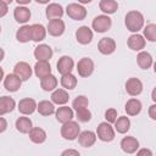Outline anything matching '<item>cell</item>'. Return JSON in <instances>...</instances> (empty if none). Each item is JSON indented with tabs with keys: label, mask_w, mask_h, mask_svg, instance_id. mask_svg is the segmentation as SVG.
Listing matches in <instances>:
<instances>
[{
	"label": "cell",
	"mask_w": 156,
	"mask_h": 156,
	"mask_svg": "<svg viewBox=\"0 0 156 156\" xmlns=\"http://www.w3.org/2000/svg\"><path fill=\"white\" fill-rule=\"evenodd\" d=\"M96 141V134L91 130H84L80 132L78 135V143L83 147H90Z\"/></svg>",
	"instance_id": "20"
},
{
	"label": "cell",
	"mask_w": 156,
	"mask_h": 156,
	"mask_svg": "<svg viewBox=\"0 0 156 156\" xmlns=\"http://www.w3.org/2000/svg\"><path fill=\"white\" fill-rule=\"evenodd\" d=\"M40 87L45 91H52L57 87V78L50 73V74H48L40 79Z\"/></svg>",
	"instance_id": "31"
},
{
	"label": "cell",
	"mask_w": 156,
	"mask_h": 156,
	"mask_svg": "<svg viewBox=\"0 0 156 156\" xmlns=\"http://www.w3.org/2000/svg\"><path fill=\"white\" fill-rule=\"evenodd\" d=\"M33 69H34L35 76L40 79L51 73V66H50L49 61H37Z\"/></svg>",
	"instance_id": "24"
},
{
	"label": "cell",
	"mask_w": 156,
	"mask_h": 156,
	"mask_svg": "<svg viewBox=\"0 0 156 156\" xmlns=\"http://www.w3.org/2000/svg\"><path fill=\"white\" fill-rule=\"evenodd\" d=\"M141 107H143V105H141L140 100H138L135 98H132V99H129L126 102L124 110H126V112H127L128 116H136V115L140 113Z\"/></svg>",
	"instance_id": "26"
},
{
	"label": "cell",
	"mask_w": 156,
	"mask_h": 156,
	"mask_svg": "<svg viewBox=\"0 0 156 156\" xmlns=\"http://www.w3.org/2000/svg\"><path fill=\"white\" fill-rule=\"evenodd\" d=\"M65 29H66V26L61 18L50 20L46 26V32L52 37H61L65 33Z\"/></svg>",
	"instance_id": "8"
},
{
	"label": "cell",
	"mask_w": 156,
	"mask_h": 156,
	"mask_svg": "<svg viewBox=\"0 0 156 156\" xmlns=\"http://www.w3.org/2000/svg\"><path fill=\"white\" fill-rule=\"evenodd\" d=\"M17 108H18L20 113L29 116L37 110V102L32 98H24V99L20 100V102L17 105Z\"/></svg>",
	"instance_id": "11"
},
{
	"label": "cell",
	"mask_w": 156,
	"mask_h": 156,
	"mask_svg": "<svg viewBox=\"0 0 156 156\" xmlns=\"http://www.w3.org/2000/svg\"><path fill=\"white\" fill-rule=\"evenodd\" d=\"M130 128V121L127 116H121L117 117V119L115 121V130H117V133L119 134H126Z\"/></svg>",
	"instance_id": "33"
},
{
	"label": "cell",
	"mask_w": 156,
	"mask_h": 156,
	"mask_svg": "<svg viewBox=\"0 0 156 156\" xmlns=\"http://www.w3.org/2000/svg\"><path fill=\"white\" fill-rule=\"evenodd\" d=\"M98 50L102 55H111L116 50V41L112 38H102L98 43Z\"/></svg>",
	"instance_id": "15"
},
{
	"label": "cell",
	"mask_w": 156,
	"mask_h": 156,
	"mask_svg": "<svg viewBox=\"0 0 156 156\" xmlns=\"http://www.w3.org/2000/svg\"><path fill=\"white\" fill-rule=\"evenodd\" d=\"M89 105V100L85 95H78L73 102H72V108L73 110H79V108H84V107H88Z\"/></svg>",
	"instance_id": "37"
},
{
	"label": "cell",
	"mask_w": 156,
	"mask_h": 156,
	"mask_svg": "<svg viewBox=\"0 0 156 156\" xmlns=\"http://www.w3.org/2000/svg\"><path fill=\"white\" fill-rule=\"evenodd\" d=\"M4 77H5V74H4V69L0 67V82L4 80Z\"/></svg>",
	"instance_id": "48"
},
{
	"label": "cell",
	"mask_w": 156,
	"mask_h": 156,
	"mask_svg": "<svg viewBox=\"0 0 156 156\" xmlns=\"http://www.w3.org/2000/svg\"><path fill=\"white\" fill-rule=\"evenodd\" d=\"M57 71L60 74H66V73H71L73 71V67H74V61L71 56H67V55H63L58 58L57 61Z\"/></svg>",
	"instance_id": "14"
},
{
	"label": "cell",
	"mask_w": 156,
	"mask_h": 156,
	"mask_svg": "<svg viewBox=\"0 0 156 156\" xmlns=\"http://www.w3.org/2000/svg\"><path fill=\"white\" fill-rule=\"evenodd\" d=\"M35 1H37L38 4H43V5H44V4H49L50 0H35Z\"/></svg>",
	"instance_id": "49"
},
{
	"label": "cell",
	"mask_w": 156,
	"mask_h": 156,
	"mask_svg": "<svg viewBox=\"0 0 156 156\" xmlns=\"http://www.w3.org/2000/svg\"><path fill=\"white\" fill-rule=\"evenodd\" d=\"M16 102L10 96H1L0 98V116H4L6 113H10L15 110Z\"/></svg>",
	"instance_id": "28"
},
{
	"label": "cell",
	"mask_w": 156,
	"mask_h": 156,
	"mask_svg": "<svg viewBox=\"0 0 156 156\" xmlns=\"http://www.w3.org/2000/svg\"><path fill=\"white\" fill-rule=\"evenodd\" d=\"M55 116H56V119L60 123H65L67 121L73 119V117H74L73 108H71L68 106H65V105H61V107L55 110Z\"/></svg>",
	"instance_id": "19"
},
{
	"label": "cell",
	"mask_w": 156,
	"mask_h": 156,
	"mask_svg": "<svg viewBox=\"0 0 156 156\" xmlns=\"http://www.w3.org/2000/svg\"><path fill=\"white\" fill-rule=\"evenodd\" d=\"M93 37H94L93 30L88 26H82L76 30V39L82 45H87V44L91 43Z\"/></svg>",
	"instance_id": "9"
},
{
	"label": "cell",
	"mask_w": 156,
	"mask_h": 156,
	"mask_svg": "<svg viewBox=\"0 0 156 156\" xmlns=\"http://www.w3.org/2000/svg\"><path fill=\"white\" fill-rule=\"evenodd\" d=\"M0 33H1V26H0Z\"/></svg>",
	"instance_id": "52"
},
{
	"label": "cell",
	"mask_w": 156,
	"mask_h": 156,
	"mask_svg": "<svg viewBox=\"0 0 156 156\" xmlns=\"http://www.w3.org/2000/svg\"><path fill=\"white\" fill-rule=\"evenodd\" d=\"M93 0H78V2L79 4H82V5H84V4H90Z\"/></svg>",
	"instance_id": "47"
},
{
	"label": "cell",
	"mask_w": 156,
	"mask_h": 156,
	"mask_svg": "<svg viewBox=\"0 0 156 156\" xmlns=\"http://www.w3.org/2000/svg\"><path fill=\"white\" fill-rule=\"evenodd\" d=\"M37 111L41 116H51L52 113H55V105L52 104V101L43 100L37 104Z\"/></svg>",
	"instance_id": "30"
},
{
	"label": "cell",
	"mask_w": 156,
	"mask_h": 156,
	"mask_svg": "<svg viewBox=\"0 0 156 156\" xmlns=\"http://www.w3.org/2000/svg\"><path fill=\"white\" fill-rule=\"evenodd\" d=\"M32 13H30V10L26 6H22V5H18L15 10H13V17L15 20L18 22V23H27L30 18Z\"/></svg>",
	"instance_id": "22"
},
{
	"label": "cell",
	"mask_w": 156,
	"mask_h": 156,
	"mask_svg": "<svg viewBox=\"0 0 156 156\" xmlns=\"http://www.w3.org/2000/svg\"><path fill=\"white\" fill-rule=\"evenodd\" d=\"M124 24H126V27L129 32L138 33L144 27V16H143V13L136 11V10H132V11L127 12V15L124 17Z\"/></svg>",
	"instance_id": "1"
},
{
	"label": "cell",
	"mask_w": 156,
	"mask_h": 156,
	"mask_svg": "<svg viewBox=\"0 0 156 156\" xmlns=\"http://www.w3.org/2000/svg\"><path fill=\"white\" fill-rule=\"evenodd\" d=\"M151 99H152V101H156V96H155V89L152 90V94H151Z\"/></svg>",
	"instance_id": "50"
},
{
	"label": "cell",
	"mask_w": 156,
	"mask_h": 156,
	"mask_svg": "<svg viewBox=\"0 0 156 156\" xmlns=\"http://www.w3.org/2000/svg\"><path fill=\"white\" fill-rule=\"evenodd\" d=\"M28 134L30 141H33L34 144H43L46 140V132L40 127H32Z\"/></svg>",
	"instance_id": "27"
},
{
	"label": "cell",
	"mask_w": 156,
	"mask_h": 156,
	"mask_svg": "<svg viewBox=\"0 0 156 156\" xmlns=\"http://www.w3.org/2000/svg\"><path fill=\"white\" fill-rule=\"evenodd\" d=\"M4 57H5V51H4V49L0 48V62L4 60Z\"/></svg>",
	"instance_id": "46"
},
{
	"label": "cell",
	"mask_w": 156,
	"mask_h": 156,
	"mask_svg": "<svg viewBox=\"0 0 156 156\" xmlns=\"http://www.w3.org/2000/svg\"><path fill=\"white\" fill-rule=\"evenodd\" d=\"M96 138L104 143H110L115 139V128L108 122H101L96 128Z\"/></svg>",
	"instance_id": "3"
},
{
	"label": "cell",
	"mask_w": 156,
	"mask_h": 156,
	"mask_svg": "<svg viewBox=\"0 0 156 156\" xmlns=\"http://www.w3.org/2000/svg\"><path fill=\"white\" fill-rule=\"evenodd\" d=\"M16 129L20 132V133H22V134H28V132L32 129V127H33V123H32V121H30V118L29 117H26V115H23L22 117H18L17 119H16Z\"/></svg>",
	"instance_id": "29"
},
{
	"label": "cell",
	"mask_w": 156,
	"mask_h": 156,
	"mask_svg": "<svg viewBox=\"0 0 156 156\" xmlns=\"http://www.w3.org/2000/svg\"><path fill=\"white\" fill-rule=\"evenodd\" d=\"M149 116L151 119H154V121L156 119V105L155 104L149 107Z\"/></svg>",
	"instance_id": "42"
},
{
	"label": "cell",
	"mask_w": 156,
	"mask_h": 156,
	"mask_svg": "<svg viewBox=\"0 0 156 156\" xmlns=\"http://www.w3.org/2000/svg\"><path fill=\"white\" fill-rule=\"evenodd\" d=\"M121 149L126 154H134L139 149V141L134 136H124L121 140Z\"/></svg>",
	"instance_id": "18"
},
{
	"label": "cell",
	"mask_w": 156,
	"mask_h": 156,
	"mask_svg": "<svg viewBox=\"0 0 156 156\" xmlns=\"http://www.w3.org/2000/svg\"><path fill=\"white\" fill-rule=\"evenodd\" d=\"M138 156H143V155H147V156H152V152L149 149H141V150H136L135 151Z\"/></svg>",
	"instance_id": "43"
},
{
	"label": "cell",
	"mask_w": 156,
	"mask_h": 156,
	"mask_svg": "<svg viewBox=\"0 0 156 156\" xmlns=\"http://www.w3.org/2000/svg\"><path fill=\"white\" fill-rule=\"evenodd\" d=\"M144 38H146L145 40H149L151 43L156 41V24L150 23L144 28Z\"/></svg>",
	"instance_id": "36"
},
{
	"label": "cell",
	"mask_w": 156,
	"mask_h": 156,
	"mask_svg": "<svg viewBox=\"0 0 156 156\" xmlns=\"http://www.w3.org/2000/svg\"><path fill=\"white\" fill-rule=\"evenodd\" d=\"M21 85H22V80L15 73H9L7 76L4 77V87L7 91L15 93L21 88Z\"/></svg>",
	"instance_id": "10"
},
{
	"label": "cell",
	"mask_w": 156,
	"mask_h": 156,
	"mask_svg": "<svg viewBox=\"0 0 156 156\" xmlns=\"http://www.w3.org/2000/svg\"><path fill=\"white\" fill-rule=\"evenodd\" d=\"M16 39L20 43H28L30 40V26L23 24L16 32Z\"/></svg>",
	"instance_id": "35"
},
{
	"label": "cell",
	"mask_w": 156,
	"mask_h": 156,
	"mask_svg": "<svg viewBox=\"0 0 156 156\" xmlns=\"http://www.w3.org/2000/svg\"><path fill=\"white\" fill-rule=\"evenodd\" d=\"M7 11H9V5H6V4L2 2V1H0V17L6 16Z\"/></svg>",
	"instance_id": "40"
},
{
	"label": "cell",
	"mask_w": 156,
	"mask_h": 156,
	"mask_svg": "<svg viewBox=\"0 0 156 156\" xmlns=\"http://www.w3.org/2000/svg\"><path fill=\"white\" fill-rule=\"evenodd\" d=\"M13 73H15L17 77H20V79H21L22 82H26V80H28V79L32 77V74H33V68L30 67V65H29L28 62L20 61V62H17V63L15 65V67H13Z\"/></svg>",
	"instance_id": "6"
},
{
	"label": "cell",
	"mask_w": 156,
	"mask_h": 156,
	"mask_svg": "<svg viewBox=\"0 0 156 156\" xmlns=\"http://www.w3.org/2000/svg\"><path fill=\"white\" fill-rule=\"evenodd\" d=\"M105 119L108 123H115V121L117 119V111H116V108H107L105 111Z\"/></svg>",
	"instance_id": "39"
},
{
	"label": "cell",
	"mask_w": 156,
	"mask_h": 156,
	"mask_svg": "<svg viewBox=\"0 0 156 156\" xmlns=\"http://www.w3.org/2000/svg\"><path fill=\"white\" fill-rule=\"evenodd\" d=\"M112 26V20L108 17V15H99L96 17H94L93 22H91V27L95 32L98 33H105L107 32Z\"/></svg>",
	"instance_id": "5"
},
{
	"label": "cell",
	"mask_w": 156,
	"mask_h": 156,
	"mask_svg": "<svg viewBox=\"0 0 156 156\" xmlns=\"http://www.w3.org/2000/svg\"><path fill=\"white\" fill-rule=\"evenodd\" d=\"M46 28L40 24V23H34V24H30V40L35 41V43H39V41H43L46 37Z\"/></svg>",
	"instance_id": "17"
},
{
	"label": "cell",
	"mask_w": 156,
	"mask_h": 156,
	"mask_svg": "<svg viewBox=\"0 0 156 156\" xmlns=\"http://www.w3.org/2000/svg\"><path fill=\"white\" fill-rule=\"evenodd\" d=\"M76 117L79 122H89L91 119V112L88 110V107H84V108H79V110H76Z\"/></svg>",
	"instance_id": "38"
},
{
	"label": "cell",
	"mask_w": 156,
	"mask_h": 156,
	"mask_svg": "<svg viewBox=\"0 0 156 156\" xmlns=\"http://www.w3.org/2000/svg\"><path fill=\"white\" fill-rule=\"evenodd\" d=\"M63 7L57 4V2H51L46 6L45 9V16L48 20H54V18H61L63 16Z\"/></svg>",
	"instance_id": "21"
},
{
	"label": "cell",
	"mask_w": 156,
	"mask_h": 156,
	"mask_svg": "<svg viewBox=\"0 0 156 156\" xmlns=\"http://www.w3.org/2000/svg\"><path fill=\"white\" fill-rule=\"evenodd\" d=\"M6 129H7V121L2 116H0V133H4Z\"/></svg>",
	"instance_id": "41"
},
{
	"label": "cell",
	"mask_w": 156,
	"mask_h": 156,
	"mask_svg": "<svg viewBox=\"0 0 156 156\" xmlns=\"http://www.w3.org/2000/svg\"><path fill=\"white\" fill-rule=\"evenodd\" d=\"M61 85L66 89V90H72L77 87V78L74 74L71 73H66V74H61Z\"/></svg>",
	"instance_id": "34"
},
{
	"label": "cell",
	"mask_w": 156,
	"mask_h": 156,
	"mask_svg": "<svg viewBox=\"0 0 156 156\" xmlns=\"http://www.w3.org/2000/svg\"><path fill=\"white\" fill-rule=\"evenodd\" d=\"M0 1H2V2H5L6 5H10V4H11V2L13 1V0H0Z\"/></svg>",
	"instance_id": "51"
},
{
	"label": "cell",
	"mask_w": 156,
	"mask_h": 156,
	"mask_svg": "<svg viewBox=\"0 0 156 156\" xmlns=\"http://www.w3.org/2000/svg\"><path fill=\"white\" fill-rule=\"evenodd\" d=\"M52 49L48 44H39L34 49V57L37 61H49L52 57Z\"/></svg>",
	"instance_id": "16"
},
{
	"label": "cell",
	"mask_w": 156,
	"mask_h": 156,
	"mask_svg": "<svg viewBox=\"0 0 156 156\" xmlns=\"http://www.w3.org/2000/svg\"><path fill=\"white\" fill-rule=\"evenodd\" d=\"M69 100V95L66 89H55L51 94V101L54 105H65Z\"/></svg>",
	"instance_id": "25"
},
{
	"label": "cell",
	"mask_w": 156,
	"mask_h": 156,
	"mask_svg": "<svg viewBox=\"0 0 156 156\" xmlns=\"http://www.w3.org/2000/svg\"><path fill=\"white\" fill-rule=\"evenodd\" d=\"M127 44H128V48L133 51H141L144 48H145V44H146V40L145 38L141 35V34H138V33H133L128 40H127Z\"/></svg>",
	"instance_id": "13"
},
{
	"label": "cell",
	"mask_w": 156,
	"mask_h": 156,
	"mask_svg": "<svg viewBox=\"0 0 156 156\" xmlns=\"http://www.w3.org/2000/svg\"><path fill=\"white\" fill-rule=\"evenodd\" d=\"M80 133V127L76 121H67L62 123L61 127V136L66 140H76Z\"/></svg>",
	"instance_id": "2"
},
{
	"label": "cell",
	"mask_w": 156,
	"mask_h": 156,
	"mask_svg": "<svg viewBox=\"0 0 156 156\" xmlns=\"http://www.w3.org/2000/svg\"><path fill=\"white\" fill-rule=\"evenodd\" d=\"M99 9L105 15H112L118 10V2L116 0H100Z\"/></svg>",
	"instance_id": "32"
},
{
	"label": "cell",
	"mask_w": 156,
	"mask_h": 156,
	"mask_svg": "<svg viewBox=\"0 0 156 156\" xmlns=\"http://www.w3.org/2000/svg\"><path fill=\"white\" fill-rule=\"evenodd\" d=\"M136 63L141 69H149L154 63V58L150 52L141 50L136 56Z\"/></svg>",
	"instance_id": "23"
},
{
	"label": "cell",
	"mask_w": 156,
	"mask_h": 156,
	"mask_svg": "<svg viewBox=\"0 0 156 156\" xmlns=\"http://www.w3.org/2000/svg\"><path fill=\"white\" fill-rule=\"evenodd\" d=\"M62 156H66V155H74V156H79V151H77V150H72V149H68V150H65V151H62V154H61Z\"/></svg>",
	"instance_id": "44"
},
{
	"label": "cell",
	"mask_w": 156,
	"mask_h": 156,
	"mask_svg": "<svg viewBox=\"0 0 156 156\" xmlns=\"http://www.w3.org/2000/svg\"><path fill=\"white\" fill-rule=\"evenodd\" d=\"M77 71L80 77H89L94 72V61L90 57H82L77 62Z\"/></svg>",
	"instance_id": "7"
},
{
	"label": "cell",
	"mask_w": 156,
	"mask_h": 156,
	"mask_svg": "<svg viewBox=\"0 0 156 156\" xmlns=\"http://www.w3.org/2000/svg\"><path fill=\"white\" fill-rule=\"evenodd\" d=\"M66 13L69 18L74 20V21H83L87 17V10L82 4H77V2H72L68 4L66 7Z\"/></svg>",
	"instance_id": "4"
},
{
	"label": "cell",
	"mask_w": 156,
	"mask_h": 156,
	"mask_svg": "<svg viewBox=\"0 0 156 156\" xmlns=\"http://www.w3.org/2000/svg\"><path fill=\"white\" fill-rule=\"evenodd\" d=\"M126 91L130 95V96H138L141 94L143 91V83L140 79L132 77L129 79H127L126 82Z\"/></svg>",
	"instance_id": "12"
},
{
	"label": "cell",
	"mask_w": 156,
	"mask_h": 156,
	"mask_svg": "<svg viewBox=\"0 0 156 156\" xmlns=\"http://www.w3.org/2000/svg\"><path fill=\"white\" fill-rule=\"evenodd\" d=\"M30 1H32V0H16V2H17L18 5H22V6H26V5H28Z\"/></svg>",
	"instance_id": "45"
}]
</instances>
